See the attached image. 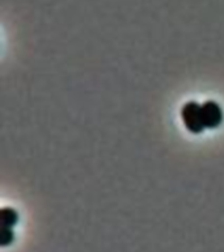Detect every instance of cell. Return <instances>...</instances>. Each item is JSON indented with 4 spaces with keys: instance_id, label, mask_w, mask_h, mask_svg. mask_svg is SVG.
I'll use <instances>...</instances> for the list:
<instances>
[{
    "instance_id": "3957f363",
    "label": "cell",
    "mask_w": 224,
    "mask_h": 252,
    "mask_svg": "<svg viewBox=\"0 0 224 252\" xmlns=\"http://www.w3.org/2000/svg\"><path fill=\"white\" fill-rule=\"evenodd\" d=\"M0 217H1V223L3 227H13L17 220H19V214L15 209L3 208L0 210Z\"/></svg>"
},
{
    "instance_id": "6da1fadb",
    "label": "cell",
    "mask_w": 224,
    "mask_h": 252,
    "mask_svg": "<svg viewBox=\"0 0 224 252\" xmlns=\"http://www.w3.org/2000/svg\"><path fill=\"white\" fill-rule=\"evenodd\" d=\"M181 118L185 127L193 134H200L206 127L200 116V105L196 101L185 102L181 109Z\"/></svg>"
},
{
    "instance_id": "7a4b0ae2",
    "label": "cell",
    "mask_w": 224,
    "mask_h": 252,
    "mask_svg": "<svg viewBox=\"0 0 224 252\" xmlns=\"http://www.w3.org/2000/svg\"><path fill=\"white\" fill-rule=\"evenodd\" d=\"M200 116L206 129H216L223 122V110L214 100H207L200 104Z\"/></svg>"
},
{
    "instance_id": "277c9868",
    "label": "cell",
    "mask_w": 224,
    "mask_h": 252,
    "mask_svg": "<svg viewBox=\"0 0 224 252\" xmlns=\"http://www.w3.org/2000/svg\"><path fill=\"white\" fill-rule=\"evenodd\" d=\"M13 239H15V235H13L12 227H3L0 244H1L3 247H5V246H9V244L13 242Z\"/></svg>"
}]
</instances>
